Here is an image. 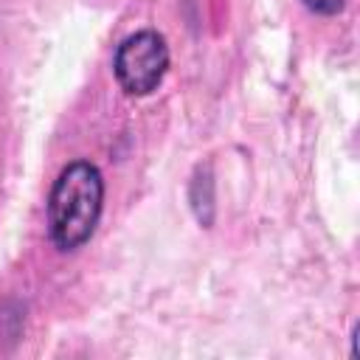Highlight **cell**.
<instances>
[{
    "mask_svg": "<svg viewBox=\"0 0 360 360\" xmlns=\"http://www.w3.org/2000/svg\"><path fill=\"white\" fill-rule=\"evenodd\" d=\"M115 79L129 96L152 93L169 68V48L158 31H138L115 51Z\"/></svg>",
    "mask_w": 360,
    "mask_h": 360,
    "instance_id": "cell-2",
    "label": "cell"
},
{
    "mask_svg": "<svg viewBox=\"0 0 360 360\" xmlns=\"http://www.w3.org/2000/svg\"><path fill=\"white\" fill-rule=\"evenodd\" d=\"M101 202H104L101 172L87 160H76L65 166L48 200L51 239L62 250H73L84 245L98 225Z\"/></svg>",
    "mask_w": 360,
    "mask_h": 360,
    "instance_id": "cell-1",
    "label": "cell"
},
{
    "mask_svg": "<svg viewBox=\"0 0 360 360\" xmlns=\"http://www.w3.org/2000/svg\"><path fill=\"white\" fill-rule=\"evenodd\" d=\"M304 3L318 14H338L343 8V0H304Z\"/></svg>",
    "mask_w": 360,
    "mask_h": 360,
    "instance_id": "cell-3",
    "label": "cell"
}]
</instances>
